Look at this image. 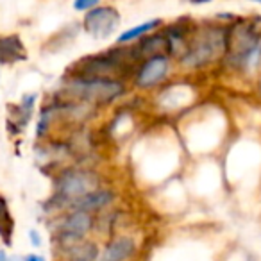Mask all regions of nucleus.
<instances>
[{
	"mask_svg": "<svg viewBox=\"0 0 261 261\" xmlns=\"http://www.w3.org/2000/svg\"><path fill=\"white\" fill-rule=\"evenodd\" d=\"M142 61L135 47H115L102 54L86 56L68 68L65 77L73 79H116L135 75L136 63Z\"/></svg>",
	"mask_w": 261,
	"mask_h": 261,
	"instance_id": "f257e3e1",
	"label": "nucleus"
},
{
	"mask_svg": "<svg viewBox=\"0 0 261 261\" xmlns=\"http://www.w3.org/2000/svg\"><path fill=\"white\" fill-rule=\"evenodd\" d=\"M120 13L111 6L104 8H93L84 16V31L95 40H106L109 38L120 25Z\"/></svg>",
	"mask_w": 261,
	"mask_h": 261,
	"instance_id": "0eeeda50",
	"label": "nucleus"
},
{
	"mask_svg": "<svg viewBox=\"0 0 261 261\" xmlns=\"http://www.w3.org/2000/svg\"><path fill=\"white\" fill-rule=\"evenodd\" d=\"M254 2H259V4H261V0H254Z\"/></svg>",
	"mask_w": 261,
	"mask_h": 261,
	"instance_id": "b1692460",
	"label": "nucleus"
},
{
	"mask_svg": "<svg viewBox=\"0 0 261 261\" xmlns=\"http://www.w3.org/2000/svg\"><path fill=\"white\" fill-rule=\"evenodd\" d=\"M160 25H161V20L160 18H154V20H149V22H143V23H140V25L130 27V29L123 31L116 41H118V45H125V43H130V41H136V40H140V38L147 36L149 33H152V31H156Z\"/></svg>",
	"mask_w": 261,
	"mask_h": 261,
	"instance_id": "2eb2a0df",
	"label": "nucleus"
},
{
	"mask_svg": "<svg viewBox=\"0 0 261 261\" xmlns=\"http://www.w3.org/2000/svg\"><path fill=\"white\" fill-rule=\"evenodd\" d=\"M135 50L140 59L152 58V56H170V41L165 33L149 34V36L140 38Z\"/></svg>",
	"mask_w": 261,
	"mask_h": 261,
	"instance_id": "f8f14e48",
	"label": "nucleus"
},
{
	"mask_svg": "<svg viewBox=\"0 0 261 261\" xmlns=\"http://www.w3.org/2000/svg\"><path fill=\"white\" fill-rule=\"evenodd\" d=\"M27 50L22 38L16 34L0 36V65H15V63L25 61Z\"/></svg>",
	"mask_w": 261,
	"mask_h": 261,
	"instance_id": "ddd939ff",
	"label": "nucleus"
},
{
	"mask_svg": "<svg viewBox=\"0 0 261 261\" xmlns=\"http://www.w3.org/2000/svg\"><path fill=\"white\" fill-rule=\"evenodd\" d=\"M8 254H6V250H0V261H8Z\"/></svg>",
	"mask_w": 261,
	"mask_h": 261,
	"instance_id": "aec40b11",
	"label": "nucleus"
},
{
	"mask_svg": "<svg viewBox=\"0 0 261 261\" xmlns=\"http://www.w3.org/2000/svg\"><path fill=\"white\" fill-rule=\"evenodd\" d=\"M136 242L129 236H116L100 249L97 261H127L135 256Z\"/></svg>",
	"mask_w": 261,
	"mask_h": 261,
	"instance_id": "9d476101",
	"label": "nucleus"
},
{
	"mask_svg": "<svg viewBox=\"0 0 261 261\" xmlns=\"http://www.w3.org/2000/svg\"><path fill=\"white\" fill-rule=\"evenodd\" d=\"M257 90H259V93H261V79H259V84H257Z\"/></svg>",
	"mask_w": 261,
	"mask_h": 261,
	"instance_id": "4be33fe9",
	"label": "nucleus"
},
{
	"mask_svg": "<svg viewBox=\"0 0 261 261\" xmlns=\"http://www.w3.org/2000/svg\"><path fill=\"white\" fill-rule=\"evenodd\" d=\"M23 261H45V257L40 256V254H29V256L23 257Z\"/></svg>",
	"mask_w": 261,
	"mask_h": 261,
	"instance_id": "6ab92c4d",
	"label": "nucleus"
},
{
	"mask_svg": "<svg viewBox=\"0 0 261 261\" xmlns=\"http://www.w3.org/2000/svg\"><path fill=\"white\" fill-rule=\"evenodd\" d=\"M261 38L250 23H236L227 27V50L225 61L242 72H252L259 66Z\"/></svg>",
	"mask_w": 261,
	"mask_h": 261,
	"instance_id": "20e7f679",
	"label": "nucleus"
},
{
	"mask_svg": "<svg viewBox=\"0 0 261 261\" xmlns=\"http://www.w3.org/2000/svg\"><path fill=\"white\" fill-rule=\"evenodd\" d=\"M115 200V193L111 192L109 188H97L95 192L88 193V195L81 197V199L73 200L70 204L68 210H77V211H86V213H97V211L108 207L109 204Z\"/></svg>",
	"mask_w": 261,
	"mask_h": 261,
	"instance_id": "9b49d317",
	"label": "nucleus"
},
{
	"mask_svg": "<svg viewBox=\"0 0 261 261\" xmlns=\"http://www.w3.org/2000/svg\"><path fill=\"white\" fill-rule=\"evenodd\" d=\"M170 72V59L168 56H152L142 61V65L136 68L135 84L140 90H150L156 88L167 79Z\"/></svg>",
	"mask_w": 261,
	"mask_h": 261,
	"instance_id": "6e6552de",
	"label": "nucleus"
},
{
	"mask_svg": "<svg viewBox=\"0 0 261 261\" xmlns=\"http://www.w3.org/2000/svg\"><path fill=\"white\" fill-rule=\"evenodd\" d=\"M259 66H261V47H259Z\"/></svg>",
	"mask_w": 261,
	"mask_h": 261,
	"instance_id": "5701e85b",
	"label": "nucleus"
},
{
	"mask_svg": "<svg viewBox=\"0 0 261 261\" xmlns=\"http://www.w3.org/2000/svg\"><path fill=\"white\" fill-rule=\"evenodd\" d=\"M8 261H23V259H22V257H18V256H9Z\"/></svg>",
	"mask_w": 261,
	"mask_h": 261,
	"instance_id": "412c9836",
	"label": "nucleus"
},
{
	"mask_svg": "<svg viewBox=\"0 0 261 261\" xmlns=\"http://www.w3.org/2000/svg\"><path fill=\"white\" fill-rule=\"evenodd\" d=\"M227 50V27L207 25L190 33L186 50L181 63L186 68H204L225 58Z\"/></svg>",
	"mask_w": 261,
	"mask_h": 261,
	"instance_id": "f03ea898",
	"label": "nucleus"
},
{
	"mask_svg": "<svg viewBox=\"0 0 261 261\" xmlns=\"http://www.w3.org/2000/svg\"><path fill=\"white\" fill-rule=\"evenodd\" d=\"M63 93L86 106H108L125 93L123 81L116 79H73L65 77Z\"/></svg>",
	"mask_w": 261,
	"mask_h": 261,
	"instance_id": "39448f33",
	"label": "nucleus"
},
{
	"mask_svg": "<svg viewBox=\"0 0 261 261\" xmlns=\"http://www.w3.org/2000/svg\"><path fill=\"white\" fill-rule=\"evenodd\" d=\"M91 227H93V215L86 211L68 210V213L54 220V224L50 225L56 250L84 240Z\"/></svg>",
	"mask_w": 261,
	"mask_h": 261,
	"instance_id": "423d86ee",
	"label": "nucleus"
},
{
	"mask_svg": "<svg viewBox=\"0 0 261 261\" xmlns=\"http://www.w3.org/2000/svg\"><path fill=\"white\" fill-rule=\"evenodd\" d=\"M100 175L90 168H65L54 181V195L47 210H68L73 200L100 188Z\"/></svg>",
	"mask_w": 261,
	"mask_h": 261,
	"instance_id": "7ed1b4c3",
	"label": "nucleus"
},
{
	"mask_svg": "<svg viewBox=\"0 0 261 261\" xmlns=\"http://www.w3.org/2000/svg\"><path fill=\"white\" fill-rule=\"evenodd\" d=\"M29 240L33 243V247H41V234L38 231H34V229L29 231Z\"/></svg>",
	"mask_w": 261,
	"mask_h": 261,
	"instance_id": "a211bd4d",
	"label": "nucleus"
},
{
	"mask_svg": "<svg viewBox=\"0 0 261 261\" xmlns=\"http://www.w3.org/2000/svg\"><path fill=\"white\" fill-rule=\"evenodd\" d=\"M36 95H23L22 100L18 104H9L8 111V127L11 135H20L23 129L27 127V123L31 122L34 113V106H36Z\"/></svg>",
	"mask_w": 261,
	"mask_h": 261,
	"instance_id": "1a4fd4ad",
	"label": "nucleus"
},
{
	"mask_svg": "<svg viewBox=\"0 0 261 261\" xmlns=\"http://www.w3.org/2000/svg\"><path fill=\"white\" fill-rule=\"evenodd\" d=\"M98 4V0H73V8L77 11H90Z\"/></svg>",
	"mask_w": 261,
	"mask_h": 261,
	"instance_id": "f3484780",
	"label": "nucleus"
},
{
	"mask_svg": "<svg viewBox=\"0 0 261 261\" xmlns=\"http://www.w3.org/2000/svg\"><path fill=\"white\" fill-rule=\"evenodd\" d=\"M13 232H15V218L9 211L8 200L0 195V238L6 245H11Z\"/></svg>",
	"mask_w": 261,
	"mask_h": 261,
	"instance_id": "dca6fc26",
	"label": "nucleus"
},
{
	"mask_svg": "<svg viewBox=\"0 0 261 261\" xmlns=\"http://www.w3.org/2000/svg\"><path fill=\"white\" fill-rule=\"evenodd\" d=\"M98 252H100V249L97 243L86 238L58 250V254L61 256L59 261H97Z\"/></svg>",
	"mask_w": 261,
	"mask_h": 261,
	"instance_id": "4468645a",
	"label": "nucleus"
}]
</instances>
